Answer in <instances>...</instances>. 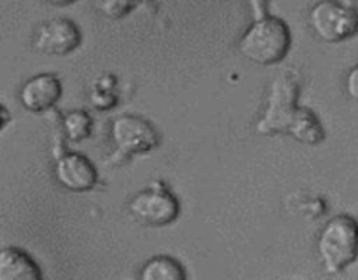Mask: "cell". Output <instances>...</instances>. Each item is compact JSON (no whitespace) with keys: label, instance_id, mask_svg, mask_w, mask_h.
Returning <instances> with one entry per match:
<instances>
[{"label":"cell","instance_id":"ba28073f","mask_svg":"<svg viewBox=\"0 0 358 280\" xmlns=\"http://www.w3.org/2000/svg\"><path fill=\"white\" fill-rule=\"evenodd\" d=\"M55 177L62 188L73 192L91 191L98 184L94 164L80 153H65L56 160Z\"/></svg>","mask_w":358,"mask_h":280},{"label":"cell","instance_id":"3957f363","mask_svg":"<svg viewBox=\"0 0 358 280\" xmlns=\"http://www.w3.org/2000/svg\"><path fill=\"white\" fill-rule=\"evenodd\" d=\"M318 258L324 270L338 275L358 258V223L346 214L331 217L317 241Z\"/></svg>","mask_w":358,"mask_h":280},{"label":"cell","instance_id":"9a60e30c","mask_svg":"<svg viewBox=\"0 0 358 280\" xmlns=\"http://www.w3.org/2000/svg\"><path fill=\"white\" fill-rule=\"evenodd\" d=\"M345 88H346V93H348V97L353 98L355 102H358V65L353 66V69L346 74Z\"/></svg>","mask_w":358,"mask_h":280},{"label":"cell","instance_id":"7c38bea8","mask_svg":"<svg viewBox=\"0 0 358 280\" xmlns=\"http://www.w3.org/2000/svg\"><path fill=\"white\" fill-rule=\"evenodd\" d=\"M63 130L70 142H80L91 133V118L84 111H72L63 118Z\"/></svg>","mask_w":358,"mask_h":280},{"label":"cell","instance_id":"6da1fadb","mask_svg":"<svg viewBox=\"0 0 358 280\" xmlns=\"http://www.w3.org/2000/svg\"><path fill=\"white\" fill-rule=\"evenodd\" d=\"M299 83L292 72H283L275 77L269 90L268 107L257 121V132L262 135L287 133L297 142L317 146L324 142L325 132L317 115L297 105Z\"/></svg>","mask_w":358,"mask_h":280},{"label":"cell","instance_id":"5bb4252c","mask_svg":"<svg viewBox=\"0 0 358 280\" xmlns=\"http://www.w3.org/2000/svg\"><path fill=\"white\" fill-rule=\"evenodd\" d=\"M98 9L108 18H122L135 7L131 2H122V0H110V2H100L96 4Z\"/></svg>","mask_w":358,"mask_h":280},{"label":"cell","instance_id":"8fae6325","mask_svg":"<svg viewBox=\"0 0 358 280\" xmlns=\"http://www.w3.org/2000/svg\"><path fill=\"white\" fill-rule=\"evenodd\" d=\"M138 280H187V275L180 261L159 254L143 262Z\"/></svg>","mask_w":358,"mask_h":280},{"label":"cell","instance_id":"7a4b0ae2","mask_svg":"<svg viewBox=\"0 0 358 280\" xmlns=\"http://www.w3.org/2000/svg\"><path fill=\"white\" fill-rule=\"evenodd\" d=\"M292 37L283 20L262 16L248 27L240 38V52L257 65H275L289 52Z\"/></svg>","mask_w":358,"mask_h":280},{"label":"cell","instance_id":"5b68a950","mask_svg":"<svg viewBox=\"0 0 358 280\" xmlns=\"http://www.w3.org/2000/svg\"><path fill=\"white\" fill-rule=\"evenodd\" d=\"M128 209L138 223L152 227L168 226L180 216V203L177 196L161 184H154L136 192L129 200Z\"/></svg>","mask_w":358,"mask_h":280},{"label":"cell","instance_id":"52a82bcc","mask_svg":"<svg viewBox=\"0 0 358 280\" xmlns=\"http://www.w3.org/2000/svg\"><path fill=\"white\" fill-rule=\"evenodd\" d=\"M83 35L79 27L69 18H55L37 28L34 46L37 51L51 56H65L79 48Z\"/></svg>","mask_w":358,"mask_h":280},{"label":"cell","instance_id":"8992f818","mask_svg":"<svg viewBox=\"0 0 358 280\" xmlns=\"http://www.w3.org/2000/svg\"><path fill=\"white\" fill-rule=\"evenodd\" d=\"M110 136L115 147L124 156L145 154L159 146V133L147 119L138 115L124 114L114 119L110 126Z\"/></svg>","mask_w":358,"mask_h":280},{"label":"cell","instance_id":"4fadbf2b","mask_svg":"<svg viewBox=\"0 0 358 280\" xmlns=\"http://www.w3.org/2000/svg\"><path fill=\"white\" fill-rule=\"evenodd\" d=\"M115 79L112 76H101L94 83V90L91 93V105L98 111H107L112 108L117 102V97L114 93Z\"/></svg>","mask_w":358,"mask_h":280},{"label":"cell","instance_id":"9c48e42d","mask_svg":"<svg viewBox=\"0 0 358 280\" xmlns=\"http://www.w3.org/2000/svg\"><path fill=\"white\" fill-rule=\"evenodd\" d=\"M62 80L55 74H37L24 80L20 90V102L27 111L45 112L55 107L56 102L62 98Z\"/></svg>","mask_w":358,"mask_h":280},{"label":"cell","instance_id":"2e32d148","mask_svg":"<svg viewBox=\"0 0 358 280\" xmlns=\"http://www.w3.org/2000/svg\"><path fill=\"white\" fill-rule=\"evenodd\" d=\"M7 121H9V111L3 105H0V130L7 125Z\"/></svg>","mask_w":358,"mask_h":280},{"label":"cell","instance_id":"277c9868","mask_svg":"<svg viewBox=\"0 0 358 280\" xmlns=\"http://www.w3.org/2000/svg\"><path fill=\"white\" fill-rule=\"evenodd\" d=\"M310 27L320 41L338 44L358 31V10L353 4L324 0L310 10Z\"/></svg>","mask_w":358,"mask_h":280},{"label":"cell","instance_id":"30bf717a","mask_svg":"<svg viewBox=\"0 0 358 280\" xmlns=\"http://www.w3.org/2000/svg\"><path fill=\"white\" fill-rule=\"evenodd\" d=\"M0 280H42L41 266L17 247L0 251Z\"/></svg>","mask_w":358,"mask_h":280}]
</instances>
